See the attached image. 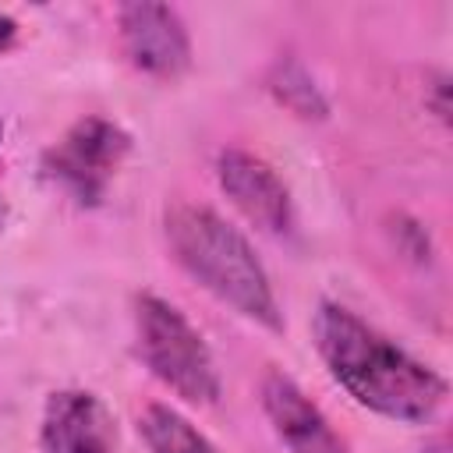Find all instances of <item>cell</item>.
I'll return each mask as SVG.
<instances>
[{
  "mask_svg": "<svg viewBox=\"0 0 453 453\" xmlns=\"http://www.w3.org/2000/svg\"><path fill=\"white\" fill-rule=\"evenodd\" d=\"M315 347L329 375L368 411L425 425L446 403V379L428 365L411 357L389 336L372 329L365 319L343 304H319L315 311Z\"/></svg>",
  "mask_w": 453,
  "mask_h": 453,
  "instance_id": "6da1fadb",
  "label": "cell"
},
{
  "mask_svg": "<svg viewBox=\"0 0 453 453\" xmlns=\"http://www.w3.org/2000/svg\"><path fill=\"white\" fill-rule=\"evenodd\" d=\"M166 241L180 269L212 290L219 301L237 308L244 319L283 329V315L262 262L248 237L205 205H173L166 212Z\"/></svg>",
  "mask_w": 453,
  "mask_h": 453,
  "instance_id": "7a4b0ae2",
  "label": "cell"
},
{
  "mask_svg": "<svg viewBox=\"0 0 453 453\" xmlns=\"http://www.w3.org/2000/svg\"><path fill=\"white\" fill-rule=\"evenodd\" d=\"M134 340L145 368L188 403H216L219 368L202 333L163 297L142 294L134 301Z\"/></svg>",
  "mask_w": 453,
  "mask_h": 453,
  "instance_id": "3957f363",
  "label": "cell"
},
{
  "mask_svg": "<svg viewBox=\"0 0 453 453\" xmlns=\"http://www.w3.org/2000/svg\"><path fill=\"white\" fill-rule=\"evenodd\" d=\"M127 149L131 138L120 124L106 117H85L46 152L42 170L81 205H96L106 195V184L113 180Z\"/></svg>",
  "mask_w": 453,
  "mask_h": 453,
  "instance_id": "277c9868",
  "label": "cell"
},
{
  "mask_svg": "<svg viewBox=\"0 0 453 453\" xmlns=\"http://www.w3.org/2000/svg\"><path fill=\"white\" fill-rule=\"evenodd\" d=\"M120 42L127 60L152 78H177L191 64V42L180 14L166 4H124Z\"/></svg>",
  "mask_w": 453,
  "mask_h": 453,
  "instance_id": "5b68a950",
  "label": "cell"
},
{
  "mask_svg": "<svg viewBox=\"0 0 453 453\" xmlns=\"http://www.w3.org/2000/svg\"><path fill=\"white\" fill-rule=\"evenodd\" d=\"M216 177L223 195L265 234H287L294 223V209H290V191L287 184L276 177V170L244 152V149H223L216 159Z\"/></svg>",
  "mask_w": 453,
  "mask_h": 453,
  "instance_id": "8992f818",
  "label": "cell"
},
{
  "mask_svg": "<svg viewBox=\"0 0 453 453\" xmlns=\"http://www.w3.org/2000/svg\"><path fill=\"white\" fill-rule=\"evenodd\" d=\"M39 439L46 453H120L113 414L85 389H60L46 400Z\"/></svg>",
  "mask_w": 453,
  "mask_h": 453,
  "instance_id": "52a82bcc",
  "label": "cell"
},
{
  "mask_svg": "<svg viewBox=\"0 0 453 453\" xmlns=\"http://www.w3.org/2000/svg\"><path fill=\"white\" fill-rule=\"evenodd\" d=\"M262 407L290 453H347L340 435L329 428L326 414L301 393L290 375L273 368L262 379Z\"/></svg>",
  "mask_w": 453,
  "mask_h": 453,
  "instance_id": "ba28073f",
  "label": "cell"
},
{
  "mask_svg": "<svg viewBox=\"0 0 453 453\" xmlns=\"http://www.w3.org/2000/svg\"><path fill=\"white\" fill-rule=\"evenodd\" d=\"M138 432L149 453H216V446L166 403H149L138 418Z\"/></svg>",
  "mask_w": 453,
  "mask_h": 453,
  "instance_id": "9c48e42d",
  "label": "cell"
},
{
  "mask_svg": "<svg viewBox=\"0 0 453 453\" xmlns=\"http://www.w3.org/2000/svg\"><path fill=\"white\" fill-rule=\"evenodd\" d=\"M280 71H283V78L273 85L276 96H280L290 110H297L301 117H322V113H326V103L319 99V92H315V85L308 81V74H304L297 64L280 67Z\"/></svg>",
  "mask_w": 453,
  "mask_h": 453,
  "instance_id": "30bf717a",
  "label": "cell"
},
{
  "mask_svg": "<svg viewBox=\"0 0 453 453\" xmlns=\"http://www.w3.org/2000/svg\"><path fill=\"white\" fill-rule=\"evenodd\" d=\"M14 39H18V21L0 11V50H7Z\"/></svg>",
  "mask_w": 453,
  "mask_h": 453,
  "instance_id": "8fae6325",
  "label": "cell"
},
{
  "mask_svg": "<svg viewBox=\"0 0 453 453\" xmlns=\"http://www.w3.org/2000/svg\"><path fill=\"white\" fill-rule=\"evenodd\" d=\"M428 453H449V449H446V442H442V439H439V442H435V446H432V449H428Z\"/></svg>",
  "mask_w": 453,
  "mask_h": 453,
  "instance_id": "7c38bea8",
  "label": "cell"
},
{
  "mask_svg": "<svg viewBox=\"0 0 453 453\" xmlns=\"http://www.w3.org/2000/svg\"><path fill=\"white\" fill-rule=\"evenodd\" d=\"M0 223H4V202H0Z\"/></svg>",
  "mask_w": 453,
  "mask_h": 453,
  "instance_id": "4fadbf2b",
  "label": "cell"
},
{
  "mask_svg": "<svg viewBox=\"0 0 453 453\" xmlns=\"http://www.w3.org/2000/svg\"><path fill=\"white\" fill-rule=\"evenodd\" d=\"M0 134H4V127H0Z\"/></svg>",
  "mask_w": 453,
  "mask_h": 453,
  "instance_id": "5bb4252c",
  "label": "cell"
}]
</instances>
